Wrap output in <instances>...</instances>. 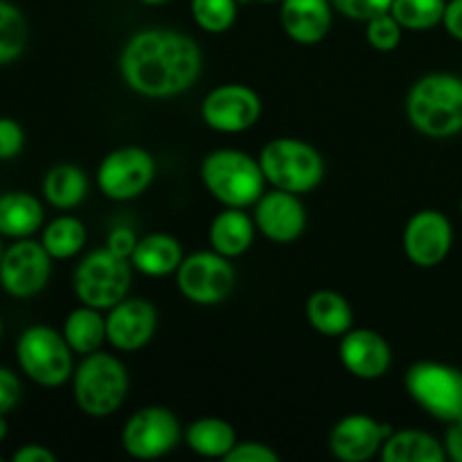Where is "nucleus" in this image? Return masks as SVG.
Returning <instances> with one entry per match:
<instances>
[{"label": "nucleus", "instance_id": "f257e3e1", "mask_svg": "<svg viewBox=\"0 0 462 462\" xmlns=\"http://www.w3.org/2000/svg\"><path fill=\"white\" fill-rule=\"evenodd\" d=\"M203 54L197 41L174 30H143L126 41L120 72L143 97H174L201 77Z\"/></svg>", "mask_w": 462, "mask_h": 462}, {"label": "nucleus", "instance_id": "f03ea898", "mask_svg": "<svg viewBox=\"0 0 462 462\" xmlns=\"http://www.w3.org/2000/svg\"><path fill=\"white\" fill-rule=\"evenodd\" d=\"M406 117L429 138H451L462 131V79L449 72H431L406 95Z\"/></svg>", "mask_w": 462, "mask_h": 462}, {"label": "nucleus", "instance_id": "7ed1b4c3", "mask_svg": "<svg viewBox=\"0 0 462 462\" xmlns=\"http://www.w3.org/2000/svg\"><path fill=\"white\" fill-rule=\"evenodd\" d=\"M201 180L208 192L226 208H251L266 192L260 161L239 149H217L201 162Z\"/></svg>", "mask_w": 462, "mask_h": 462}, {"label": "nucleus", "instance_id": "20e7f679", "mask_svg": "<svg viewBox=\"0 0 462 462\" xmlns=\"http://www.w3.org/2000/svg\"><path fill=\"white\" fill-rule=\"evenodd\" d=\"M72 393L81 413L108 418L120 411L129 395V373L117 356L90 352L72 373Z\"/></svg>", "mask_w": 462, "mask_h": 462}, {"label": "nucleus", "instance_id": "39448f33", "mask_svg": "<svg viewBox=\"0 0 462 462\" xmlns=\"http://www.w3.org/2000/svg\"><path fill=\"white\" fill-rule=\"evenodd\" d=\"M260 165L266 183L275 189L307 194L325 179V161L319 149L298 138H275L260 152Z\"/></svg>", "mask_w": 462, "mask_h": 462}, {"label": "nucleus", "instance_id": "423d86ee", "mask_svg": "<svg viewBox=\"0 0 462 462\" xmlns=\"http://www.w3.org/2000/svg\"><path fill=\"white\" fill-rule=\"evenodd\" d=\"M404 388L427 415L454 424L462 420V370L438 361H418L406 370Z\"/></svg>", "mask_w": 462, "mask_h": 462}, {"label": "nucleus", "instance_id": "0eeeda50", "mask_svg": "<svg viewBox=\"0 0 462 462\" xmlns=\"http://www.w3.org/2000/svg\"><path fill=\"white\" fill-rule=\"evenodd\" d=\"M16 359L25 377L43 388L63 386L75 373L72 347L48 325H32L18 337Z\"/></svg>", "mask_w": 462, "mask_h": 462}, {"label": "nucleus", "instance_id": "6e6552de", "mask_svg": "<svg viewBox=\"0 0 462 462\" xmlns=\"http://www.w3.org/2000/svg\"><path fill=\"white\" fill-rule=\"evenodd\" d=\"M131 260L116 255L106 246L88 253L75 269L72 287L81 305L111 310L122 302L131 287Z\"/></svg>", "mask_w": 462, "mask_h": 462}, {"label": "nucleus", "instance_id": "1a4fd4ad", "mask_svg": "<svg viewBox=\"0 0 462 462\" xmlns=\"http://www.w3.org/2000/svg\"><path fill=\"white\" fill-rule=\"evenodd\" d=\"M235 273L230 257L217 251H201L188 255L176 271V287L194 305H219L233 293Z\"/></svg>", "mask_w": 462, "mask_h": 462}, {"label": "nucleus", "instance_id": "9d476101", "mask_svg": "<svg viewBox=\"0 0 462 462\" xmlns=\"http://www.w3.org/2000/svg\"><path fill=\"white\" fill-rule=\"evenodd\" d=\"M156 176V161L143 147H120L97 167V185L113 201H131L147 192Z\"/></svg>", "mask_w": 462, "mask_h": 462}, {"label": "nucleus", "instance_id": "9b49d317", "mask_svg": "<svg viewBox=\"0 0 462 462\" xmlns=\"http://www.w3.org/2000/svg\"><path fill=\"white\" fill-rule=\"evenodd\" d=\"M180 440V422L165 406L135 411L122 431V447L131 458L153 460L170 454Z\"/></svg>", "mask_w": 462, "mask_h": 462}, {"label": "nucleus", "instance_id": "f8f14e48", "mask_svg": "<svg viewBox=\"0 0 462 462\" xmlns=\"http://www.w3.org/2000/svg\"><path fill=\"white\" fill-rule=\"evenodd\" d=\"M52 275V257L34 239H16L0 260V287L18 300L43 291Z\"/></svg>", "mask_w": 462, "mask_h": 462}, {"label": "nucleus", "instance_id": "ddd939ff", "mask_svg": "<svg viewBox=\"0 0 462 462\" xmlns=\"http://www.w3.org/2000/svg\"><path fill=\"white\" fill-rule=\"evenodd\" d=\"M262 99L244 84H224L212 88L201 104V117L219 134H242L257 125Z\"/></svg>", "mask_w": 462, "mask_h": 462}, {"label": "nucleus", "instance_id": "4468645a", "mask_svg": "<svg viewBox=\"0 0 462 462\" xmlns=\"http://www.w3.org/2000/svg\"><path fill=\"white\" fill-rule=\"evenodd\" d=\"M404 253L420 269L442 264L454 244L451 221L440 210H420L404 228Z\"/></svg>", "mask_w": 462, "mask_h": 462}, {"label": "nucleus", "instance_id": "2eb2a0df", "mask_svg": "<svg viewBox=\"0 0 462 462\" xmlns=\"http://www.w3.org/2000/svg\"><path fill=\"white\" fill-rule=\"evenodd\" d=\"M391 433L393 429L388 424L377 422L370 415H346L329 433V451L343 462H365L382 454L383 442Z\"/></svg>", "mask_w": 462, "mask_h": 462}, {"label": "nucleus", "instance_id": "dca6fc26", "mask_svg": "<svg viewBox=\"0 0 462 462\" xmlns=\"http://www.w3.org/2000/svg\"><path fill=\"white\" fill-rule=\"evenodd\" d=\"M255 228L275 244H291L305 233L307 210L298 194L275 189L264 192L253 212Z\"/></svg>", "mask_w": 462, "mask_h": 462}, {"label": "nucleus", "instance_id": "f3484780", "mask_svg": "<svg viewBox=\"0 0 462 462\" xmlns=\"http://www.w3.org/2000/svg\"><path fill=\"white\" fill-rule=\"evenodd\" d=\"M158 328V311L144 298H125L108 310L106 341L120 352H135L147 346Z\"/></svg>", "mask_w": 462, "mask_h": 462}, {"label": "nucleus", "instance_id": "a211bd4d", "mask_svg": "<svg viewBox=\"0 0 462 462\" xmlns=\"http://www.w3.org/2000/svg\"><path fill=\"white\" fill-rule=\"evenodd\" d=\"M338 356H341L343 368L352 377L365 379V382L383 377L393 361V352L386 338L374 329L365 328L350 329L343 334Z\"/></svg>", "mask_w": 462, "mask_h": 462}, {"label": "nucleus", "instance_id": "6ab92c4d", "mask_svg": "<svg viewBox=\"0 0 462 462\" xmlns=\"http://www.w3.org/2000/svg\"><path fill=\"white\" fill-rule=\"evenodd\" d=\"M280 23L296 43H320L332 30V0H280Z\"/></svg>", "mask_w": 462, "mask_h": 462}, {"label": "nucleus", "instance_id": "aec40b11", "mask_svg": "<svg viewBox=\"0 0 462 462\" xmlns=\"http://www.w3.org/2000/svg\"><path fill=\"white\" fill-rule=\"evenodd\" d=\"M183 260V246L179 239L167 233H149L138 239V246L131 255V266L149 278H165L176 273Z\"/></svg>", "mask_w": 462, "mask_h": 462}, {"label": "nucleus", "instance_id": "412c9836", "mask_svg": "<svg viewBox=\"0 0 462 462\" xmlns=\"http://www.w3.org/2000/svg\"><path fill=\"white\" fill-rule=\"evenodd\" d=\"M255 230V221L244 212V208H226L212 219L208 239H210L212 251L233 260L253 246Z\"/></svg>", "mask_w": 462, "mask_h": 462}, {"label": "nucleus", "instance_id": "4be33fe9", "mask_svg": "<svg viewBox=\"0 0 462 462\" xmlns=\"http://www.w3.org/2000/svg\"><path fill=\"white\" fill-rule=\"evenodd\" d=\"M43 226V206L30 192L12 189L0 194V235L27 239Z\"/></svg>", "mask_w": 462, "mask_h": 462}, {"label": "nucleus", "instance_id": "5701e85b", "mask_svg": "<svg viewBox=\"0 0 462 462\" xmlns=\"http://www.w3.org/2000/svg\"><path fill=\"white\" fill-rule=\"evenodd\" d=\"M383 462H445L447 456L445 442L433 438L431 433L404 429L393 431L391 438L382 447Z\"/></svg>", "mask_w": 462, "mask_h": 462}, {"label": "nucleus", "instance_id": "b1692460", "mask_svg": "<svg viewBox=\"0 0 462 462\" xmlns=\"http://www.w3.org/2000/svg\"><path fill=\"white\" fill-rule=\"evenodd\" d=\"M307 320L323 337H343L352 329V307L341 293L320 289L307 300Z\"/></svg>", "mask_w": 462, "mask_h": 462}, {"label": "nucleus", "instance_id": "393cba45", "mask_svg": "<svg viewBox=\"0 0 462 462\" xmlns=\"http://www.w3.org/2000/svg\"><path fill=\"white\" fill-rule=\"evenodd\" d=\"M185 442L194 454L203 456V458L226 460V456L237 445V433H235L233 424L226 420L201 418L189 424L185 431Z\"/></svg>", "mask_w": 462, "mask_h": 462}, {"label": "nucleus", "instance_id": "a878e982", "mask_svg": "<svg viewBox=\"0 0 462 462\" xmlns=\"http://www.w3.org/2000/svg\"><path fill=\"white\" fill-rule=\"evenodd\" d=\"M63 337L75 355L86 356L90 352H97L106 341V319L102 316V310L88 305L72 310L63 323Z\"/></svg>", "mask_w": 462, "mask_h": 462}, {"label": "nucleus", "instance_id": "bb28decb", "mask_svg": "<svg viewBox=\"0 0 462 462\" xmlns=\"http://www.w3.org/2000/svg\"><path fill=\"white\" fill-rule=\"evenodd\" d=\"M88 179L77 165H57L45 174L43 197L57 210H70L86 199Z\"/></svg>", "mask_w": 462, "mask_h": 462}, {"label": "nucleus", "instance_id": "cd10ccee", "mask_svg": "<svg viewBox=\"0 0 462 462\" xmlns=\"http://www.w3.org/2000/svg\"><path fill=\"white\" fill-rule=\"evenodd\" d=\"M86 237H88L86 226L77 217L63 215L45 226L41 244H43L52 260H70L84 248Z\"/></svg>", "mask_w": 462, "mask_h": 462}, {"label": "nucleus", "instance_id": "c85d7f7f", "mask_svg": "<svg viewBox=\"0 0 462 462\" xmlns=\"http://www.w3.org/2000/svg\"><path fill=\"white\" fill-rule=\"evenodd\" d=\"M447 0H393L391 14L404 30L427 32L442 25Z\"/></svg>", "mask_w": 462, "mask_h": 462}, {"label": "nucleus", "instance_id": "c756f323", "mask_svg": "<svg viewBox=\"0 0 462 462\" xmlns=\"http://www.w3.org/2000/svg\"><path fill=\"white\" fill-rule=\"evenodd\" d=\"M27 48V21L16 5L0 0V66L12 63Z\"/></svg>", "mask_w": 462, "mask_h": 462}, {"label": "nucleus", "instance_id": "7c9ffc66", "mask_svg": "<svg viewBox=\"0 0 462 462\" xmlns=\"http://www.w3.org/2000/svg\"><path fill=\"white\" fill-rule=\"evenodd\" d=\"M239 0H192L189 12L194 23L208 34H224L237 21Z\"/></svg>", "mask_w": 462, "mask_h": 462}, {"label": "nucleus", "instance_id": "2f4dec72", "mask_svg": "<svg viewBox=\"0 0 462 462\" xmlns=\"http://www.w3.org/2000/svg\"><path fill=\"white\" fill-rule=\"evenodd\" d=\"M402 32H404V27L397 23V18L391 12L370 18L365 23V39H368L370 48H374L377 52H393V50L400 48Z\"/></svg>", "mask_w": 462, "mask_h": 462}, {"label": "nucleus", "instance_id": "473e14b6", "mask_svg": "<svg viewBox=\"0 0 462 462\" xmlns=\"http://www.w3.org/2000/svg\"><path fill=\"white\" fill-rule=\"evenodd\" d=\"M332 5L352 21L368 23L370 18L391 12L393 0H332Z\"/></svg>", "mask_w": 462, "mask_h": 462}, {"label": "nucleus", "instance_id": "72a5a7b5", "mask_svg": "<svg viewBox=\"0 0 462 462\" xmlns=\"http://www.w3.org/2000/svg\"><path fill=\"white\" fill-rule=\"evenodd\" d=\"M25 147V131L12 117H0V161H12Z\"/></svg>", "mask_w": 462, "mask_h": 462}, {"label": "nucleus", "instance_id": "f704fd0d", "mask_svg": "<svg viewBox=\"0 0 462 462\" xmlns=\"http://www.w3.org/2000/svg\"><path fill=\"white\" fill-rule=\"evenodd\" d=\"M278 451L271 449L264 442H237L226 462H278Z\"/></svg>", "mask_w": 462, "mask_h": 462}, {"label": "nucleus", "instance_id": "c9c22d12", "mask_svg": "<svg viewBox=\"0 0 462 462\" xmlns=\"http://www.w3.org/2000/svg\"><path fill=\"white\" fill-rule=\"evenodd\" d=\"M21 379H18L9 368H3V365H0V415L12 413L18 406V402H21Z\"/></svg>", "mask_w": 462, "mask_h": 462}, {"label": "nucleus", "instance_id": "e433bc0d", "mask_svg": "<svg viewBox=\"0 0 462 462\" xmlns=\"http://www.w3.org/2000/svg\"><path fill=\"white\" fill-rule=\"evenodd\" d=\"M135 246H138V235H135L131 228H126V226H117V228H113L111 233H108L106 248L116 253V255L125 257V260H131Z\"/></svg>", "mask_w": 462, "mask_h": 462}, {"label": "nucleus", "instance_id": "4c0bfd02", "mask_svg": "<svg viewBox=\"0 0 462 462\" xmlns=\"http://www.w3.org/2000/svg\"><path fill=\"white\" fill-rule=\"evenodd\" d=\"M14 462H57V456L43 445H25L18 451H14Z\"/></svg>", "mask_w": 462, "mask_h": 462}, {"label": "nucleus", "instance_id": "58836bf2", "mask_svg": "<svg viewBox=\"0 0 462 462\" xmlns=\"http://www.w3.org/2000/svg\"><path fill=\"white\" fill-rule=\"evenodd\" d=\"M442 25H445V30L449 32L454 39L462 41V0H449V3H447Z\"/></svg>", "mask_w": 462, "mask_h": 462}, {"label": "nucleus", "instance_id": "ea45409f", "mask_svg": "<svg viewBox=\"0 0 462 462\" xmlns=\"http://www.w3.org/2000/svg\"><path fill=\"white\" fill-rule=\"evenodd\" d=\"M445 449H447V456H449L451 460L462 462V420L449 424V429H447Z\"/></svg>", "mask_w": 462, "mask_h": 462}, {"label": "nucleus", "instance_id": "a19ab883", "mask_svg": "<svg viewBox=\"0 0 462 462\" xmlns=\"http://www.w3.org/2000/svg\"><path fill=\"white\" fill-rule=\"evenodd\" d=\"M9 433V424H7V415H0V442L7 438Z\"/></svg>", "mask_w": 462, "mask_h": 462}, {"label": "nucleus", "instance_id": "79ce46f5", "mask_svg": "<svg viewBox=\"0 0 462 462\" xmlns=\"http://www.w3.org/2000/svg\"><path fill=\"white\" fill-rule=\"evenodd\" d=\"M140 3H144V5H165L167 0H140Z\"/></svg>", "mask_w": 462, "mask_h": 462}, {"label": "nucleus", "instance_id": "37998d69", "mask_svg": "<svg viewBox=\"0 0 462 462\" xmlns=\"http://www.w3.org/2000/svg\"><path fill=\"white\" fill-rule=\"evenodd\" d=\"M0 237H3V235H0ZM3 253H5V248H3V239H0V260H3Z\"/></svg>", "mask_w": 462, "mask_h": 462}, {"label": "nucleus", "instance_id": "c03bdc74", "mask_svg": "<svg viewBox=\"0 0 462 462\" xmlns=\"http://www.w3.org/2000/svg\"><path fill=\"white\" fill-rule=\"evenodd\" d=\"M260 3H280V0H260Z\"/></svg>", "mask_w": 462, "mask_h": 462}, {"label": "nucleus", "instance_id": "a18cd8bd", "mask_svg": "<svg viewBox=\"0 0 462 462\" xmlns=\"http://www.w3.org/2000/svg\"><path fill=\"white\" fill-rule=\"evenodd\" d=\"M0 338H3V319H0Z\"/></svg>", "mask_w": 462, "mask_h": 462}, {"label": "nucleus", "instance_id": "49530a36", "mask_svg": "<svg viewBox=\"0 0 462 462\" xmlns=\"http://www.w3.org/2000/svg\"><path fill=\"white\" fill-rule=\"evenodd\" d=\"M460 215H462V199H460Z\"/></svg>", "mask_w": 462, "mask_h": 462}, {"label": "nucleus", "instance_id": "de8ad7c7", "mask_svg": "<svg viewBox=\"0 0 462 462\" xmlns=\"http://www.w3.org/2000/svg\"><path fill=\"white\" fill-rule=\"evenodd\" d=\"M0 462H3V458H0Z\"/></svg>", "mask_w": 462, "mask_h": 462}]
</instances>
